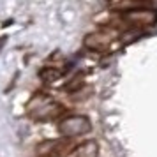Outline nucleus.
<instances>
[{"label": "nucleus", "instance_id": "obj_3", "mask_svg": "<svg viewBox=\"0 0 157 157\" xmlns=\"http://www.w3.org/2000/svg\"><path fill=\"white\" fill-rule=\"evenodd\" d=\"M76 145L72 140L60 138V140H44L37 145V157H69Z\"/></svg>", "mask_w": 157, "mask_h": 157}, {"label": "nucleus", "instance_id": "obj_5", "mask_svg": "<svg viewBox=\"0 0 157 157\" xmlns=\"http://www.w3.org/2000/svg\"><path fill=\"white\" fill-rule=\"evenodd\" d=\"M122 20L129 27H136V29L152 27L157 21V13L152 9H131V11H125L122 14Z\"/></svg>", "mask_w": 157, "mask_h": 157}, {"label": "nucleus", "instance_id": "obj_7", "mask_svg": "<svg viewBox=\"0 0 157 157\" xmlns=\"http://www.w3.org/2000/svg\"><path fill=\"white\" fill-rule=\"evenodd\" d=\"M60 76H62V71L57 69V67H43V69L39 71V78L43 79L44 83H53V81H57Z\"/></svg>", "mask_w": 157, "mask_h": 157}, {"label": "nucleus", "instance_id": "obj_6", "mask_svg": "<svg viewBox=\"0 0 157 157\" xmlns=\"http://www.w3.org/2000/svg\"><path fill=\"white\" fill-rule=\"evenodd\" d=\"M97 155H99V143L95 140H88V141L79 143L69 154V157H97Z\"/></svg>", "mask_w": 157, "mask_h": 157}, {"label": "nucleus", "instance_id": "obj_4", "mask_svg": "<svg viewBox=\"0 0 157 157\" xmlns=\"http://www.w3.org/2000/svg\"><path fill=\"white\" fill-rule=\"evenodd\" d=\"M118 39V34L117 30L113 29H101V30H95L92 34H88L85 37V48L92 51H99V53H104V51L111 50L113 48V43H117Z\"/></svg>", "mask_w": 157, "mask_h": 157}, {"label": "nucleus", "instance_id": "obj_1", "mask_svg": "<svg viewBox=\"0 0 157 157\" xmlns=\"http://www.w3.org/2000/svg\"><path fill=\"white\" fill-rule=\"evenodd\" d=\"M25 113L36 122H50L62 117L65 113V108L58 101L53 99L51 95L39 92L34 94L29 99V102L25 104Z\"/></svg>", "mask_w": 157, "mask_h": 157}, {"label": "nucleus", "instance_id": "obj_2", "mask_svg": "<svg viewBox=\"0 0 157 157\" xmlns=\"http://www.w3.org/2000/svg\"><path fill=\"white\" fill-rule=\"evenodd\" d=\"M90 131H92V124L85 115H67L58 122V132L62 138H67V140L85 136Z\"/></svg>", "mask_w": 157, "mask_h": 157}]
</instances>
